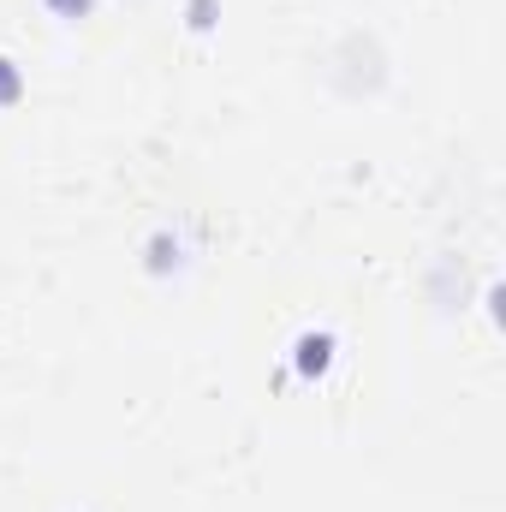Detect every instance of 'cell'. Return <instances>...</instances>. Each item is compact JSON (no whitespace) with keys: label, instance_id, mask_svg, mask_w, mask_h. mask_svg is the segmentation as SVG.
<instances>
[{"label":"cell","instance_id":"cell-3","mask_svg":"<svg viewBox=\"0 0 506 512\" xmlns=\"http://www.w3.org/2000/svg\"><path fill=\"white\" fill-rule=\"evenodd\" d=\"M191 24L209 30V24H215V0H191Z\"/></svg>","mask_w":506,"mask_h":512},{"label":"cell","instance_id":"cell-4","mask_svg":"<svg viewBox=\"0 0 506 512\" xmlns=\"http://www.w3.org/2000/svg\"><path fill=\"white\" fill-rule=\"evenodd\" d=\"M54 6H60V12H66V18H78V12H84V6H90V0H54Z\"/></svg>","mask_w":506,"mask_h":512},{"label":"cell","instance_id":"cell-2","mask_svg":"<svg viewBox=\"0 0 506 512\" xmlns=\"http://www.w3.org/2000/svg\"><path fill=\"white\" fill-rule=\"evenodd\" d=\"M0 102H18V72H12V60H0Z\"/></svg>","mask_w":506,"mask_h":512},{"label":"cell","instance_id":"cell-1","mask_svg":"<svg viewBox=\"0 0 506 512\" xmlns=\"http://www.w3.org/2000/svg\"><path fill=\"white\" fill-rule=\"evenodd\" d=\"M328 352H334V340H328V334L298 340V370H304V376H322V370H328Z\"/></svg>","mask_w":506,"mask_h":512}]
</instances>
